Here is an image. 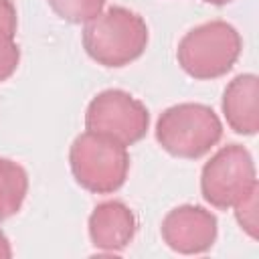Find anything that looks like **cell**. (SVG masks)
<instances>
[{"label": "cell", "instance_id": "obj_1", "mask_svg": "<svg viewBox=\"0 0 259 259\" xmlns=\"http://www.w3.org/2000/svg\"><path fill=\"white\" fill-rule=\"evenodd\" d=\"M146 20L123 6H109L83 24L85 53L101 67L119 69L140 59L148 47Z\"/></svg>", "mask_w": 259, "mask_h": 259}, {"label": "cell", "instance_id": "obj_2", "mask_svg": "<svg viewBox=\"0 0 259 259\" xmlns=\"http://www.w3.org/2000/svg\"><path fill=\"white\" fill-rule=\"evenodd\" d=\"M69 166L81 188L93 194H111L125 184L130 152L109 136L83 132L69 148Z\"/></svg>", "mask_w": 259, "mask_h": 259}, {"label": "cell", "instance_id": "obj_3", "mask_svg": "<svg viewBox=\"0 0 259 259\" xmlns=\"http://www.w3.org/2000/svg\"><path fill=\"white\" fill-rule=\"evenodd\" d=\"M243 51L239 30L227 20H210L190 28L178 42L176 59L180 69L198 81L227 75Z\"/></svg>", "mask_w": 259, "mask_h": 259}, {"label": "cell", "instance_id": "obj_4", "mask_svg": "<svg viewBox=\"0 0 259 259\" xmlns=\"http://www.w3.org/2000/svg\"><path fill=\"white\" fill-rule=\"evenodd\" d=\"M223 138V123L204 103H178L162 111L156 121V142L174 158L198 160Z\"/></svg>", "mask_w": 259, "mask_h": 259}, {"label": "cell", "instance_id": "obj_5", "mask_svg": "<svg viewBox=\"0 0 259 259\" xmlns=\"http://www.w3.org/2000/svg\"><path fill=\"white\" fill-rule=\"evenodd\" d=\"M253 186H257L253 156L241 144L223 146L202 166L200 192L214 208H233Z\"/></svg>", "mask_w": 259, "mask_h": 259}, {"label": "cell", "instance_id": "obj_6", "mask_svg": "<svg viewBox=\"0 0 259 259\" xmlns=\"http://www.w3.org/2000/svg\"><path fill=\"white\" fill-rule=\"evenodd\" d=\"M150 127L148 107L123 89L97 93L85 111V130L109 136L123 146H134L146 138Z\"/></svg>", "mask_w": 259, "mask_h": 259}, {"label": "cell", "instance_id": "obj_7", "mask_svg": "<svg viewBox=\"0 0 259 259\" xmlns=\"http://www.w3.org/2000/svg\"><path fill=\"white\" fill-rule=\"evenodd\" d=\"M164 243L182 255L206 253L219 235L217 217L198 204H180L162 219L160 227Z\"/></svg>", "mask_w": 259, "mask_h": 259}, {"label": "cell", "instance_id": "obj_8", "mask_svg": "<svg viewBox=\"0 0 259 259\" xmlns=\"http://www.w3.org/2000/svg\"><path fill=\"white\" fill-rule=\"evenodd\" d=\"M91 245L103 253L123 251L138 231L134 210L121 200H105L97 204L87 221Z\"/></svg>", "mask_w": 259, "mask_h": 259}, {"label": "cell", "instance_id": "obj_9", "mask_svg": "<svg viewBox=\"0 0 259 259\" xmlns=\"http://www.w3.org/2000/svg\"><path fill=\"white\" fill-rule=\"evenodd\" d=\"M221 107L229 127L241 136H255L259 130V77L237 75L223 91Z\"/></svg>", "mask_w": 259, "mask_h": 259}, {"label": "cell", "instance_id": "obj_10", "mask_svg": "<svg viewBox=\"0 0 259 259\" xmlns=\"http://www.w3.org/2000/svg\"><path fill=\"white\" fill-rule=\"evenodd\" d=\"M26 192H28L26 170L10 158H0V221H6L20 210Z\"/></svg>", "mask_w": 259, "mask_h": 259}, {"label": "cell", "instance_id": "obj_11", "mask_svg": "<svg viewBox=\"0 0 259 259\" xmlns=\"http://www.w3.org/2000/svg\"><path fill=\"white\" fill-rule=\"evenodd\" d=\"M47 2L59 18L71 24L89 22L105 6V0H47Z\"/></svg>", "mask_w": 259, "mask_h": 259}, {"label": "cell", "instance_id": "obj_12", "mask_svg": "<svg viewBox=\"0 0 259 259\" xmlns=\"http://www.w3.org/2000/svg\"><path fill=\"white\" fill-rule=\"evenodd\" d=\"M257 196H259V184L253 186L233 208H235V219L239 227L251 237L257 239Z\"/></svg>", "mask_w": 259, "mask_h": 259}, {"label": "cell", "instance_id": "obj_13", "mask_svg": "<svg viewBox=\"0 0 259 259\" xmlns=\"http://www.w3.org/2000/svg\"><path fill=\"white\" fill-rule=\"evenodd\" d=\"M20 63V49L14 34L0 28V83L10 79Z\"/></svg>", "mask_w": 259, "mask_h": 259}, {"label": "cell", "instance_id": "obj_14", "mask_svg": "<svg viewBox=\"0 0 259 259\" xmlns=\"http://www.w3.org/2000/svg\"><path fill=\"white\" fill-rule=\"evenodd\" d=\"M18 26V16L12 0H0V28L14 34Z\"/></svg>", "mask_w": 259, "mask_h": 259}, {"label": "cell", "instance_id": "obj_15", "mask_svg": "<svg viewBox=\"0 0 259 259\" xmlns=\"http://www.w3.org/2000/svg\"><path fill=\"white\" fill-rule=\"evenodd\" d=\"M10 257H12L10 241H8V237L0 231V259H10Z\"/></svg>", "mask_w": 259, "mask_h": 259}, {"label": "cell", "instance_id": "obj_16", "mask_svg": "<svg viewBox=\"0 0 259 259\" xmlns=\"http://www.w3.org/2000/svg\"><path fill=\"white\" fill-rule=\"evenodd\" d=\"M202 2L212 4V6H225V4H229V2H233V0H202Z\"/></svg>", "mask_w": 259, "mask_h": 259}]
</instances>
